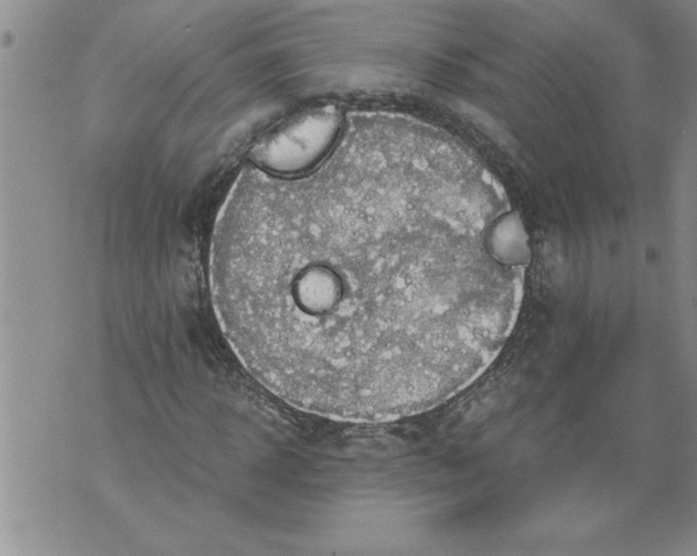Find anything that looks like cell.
<instances>
[{
	"instance_id": "2",
	"label": "cell",
	"mask_w": 697,
	"mask_h": 556,
	"mask_svg": "<svg viewBox=\"0 0 697 556\" xmlns=\"http://www.w3.org/2000/svg\"><path fill=\"white\" fill-rule=\"evenodd\" d=\"M341 126L333 106L303 111L264 138L254 149L258 168L276 174H296L320 163L332 148Z\"/></svg>"
},
{
	"instance_id": "1",
	"label": "cell",
	"mask_w": 697,
	"mask_h": 556,
	"mask_svg": "<svg viewBox=\"0 0 697 556\" xmlns=\"http://www.w3.org/2000/svg\"><path fill=\"white\" fill-rule=\"evenodd\" d=\"M528 265L407 162L256 171L228 192L208 255L221 330L291 406L378 423L474 383L511 335Z\"/></svg>"
}]
</instances>
